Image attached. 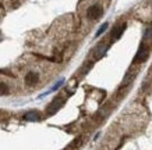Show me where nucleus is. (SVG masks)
Returning <instances> with one entry per match:
<instances>
[{
  "mask_svg": "<svg viewBox=\"0 0 152 150\" xmlns=\"http://www.w3.org/2000/svg\"><path fill=\"white\" fill-rule=\"evenodd\" d=\"M103 14V7L101 4H92L87 9V18L91 21H96Z\"/></svg>",
  "mask_w": 152,
  "mask_h": 150,
  "instance_id": "f257e3e1",
  "label": "nucleus"
},
{
  "mask_svg": "<svg viewBox=\"0 0 152 150\" xmlns=\"http://www.w3.org/2000/svg\"><path fill=\"white\" fill-rule=\"evenodd\" d=\"M149 50H151V46L147 45L145 42H142V43L140 45L138 53H137V56H135V61H138V63L145 61V60L148 59V56H149Z\"/></svg>",
  "mask_w": 152,
  "mask_h": 150,
  "instance_id": "f03ea898",
  "label": "nucleus"
},
{
  "mask_svg": "<svg viewBox=\"0 0 152 150\" xmlns=\"http://www.w3.org/2000/svg\"><path fill=\"white\" fill-rule=\"evenodd\" d=\"M107 47H109V43H105V41L102 42V43H99V45L94 49V60H98V59H101L102 56L105 54V51L107 50Z\"/></svg>",
  "mask_w": 152,
  "mask_h": 150,
  "instance_id": "7ed1b4c3",
  "label": "nucleus"
},
{
  "mask_svg": "<svg viewBox=\"0 0 152 150\" xmlns=\"http://www.w3.org/2000/svg\"><path fill=\"white\" fill-rule=\"evenodd\" d=\"M39 81V75L38 72L35 71H31V72H28L25 77H24V83L27 85V86H34L35 83H38Z\"/></svg>",
  "mask_w": 152,
  "mask_h": 150,
  "instance_id": "20e7f679",
  "label": "nucleus"
},
{
  "mask_svg": "<svg viewBox=\"0 0 152 150\" xmlns=\"http://www.w3.org/2000/svg\"><path fill=\"white\" fill-rule=\"evenodd\" d=\"M126 22H121V24H119V25H116L113 29H112V33H110V38L113 39V41H117L121 35H123V32H124V29H126Z\"/></svg>",
  "mask_w": 152,
  "mask_h": 150,
  "instance_id": "39448f33",
  "label": "nucleus"
},
{
  "mask_svg": "<svg viewBox=\"0 0 152 150\" xmlns=\"http://www.w3.org/2000/svg\"><path fill=\"white\" fill-rule=\"evenodd\" d=\"M63 104V99L61 97H57V99L53 100V103H52L49 107H48V113L49 114H53L55 111H57V110L60 109V106Z\"/></svg>",
  "mask_w": 152,
  "mask_h": 150,
  "instance_id": "423d86ee",
  "label": "nucleus"
},
{
  "mask_svg": "<svg viewBox=\"0 0 152 150\" xmlns=\"http://www.w3.org/2000/svg\"><path fill=\"white\" fill-rule=\"evenodd\" d=\"M39 118H41V115L38 111H29L24 115V120H27V121H39Z\"/></svg>",
  "mask_w": 152,
  "mask_h": 150,
  "instance_id": "0eeeda50",
  "label": "nucleus"
},
{
  "mask_svg": "<svg viewBox=\"0 0 152 150\" xmlns=\"http://www.w3.org/2000/svg\"><path fill=\"white\" fill-rule=\"evenodd\" d=\"M10 93V86L6 83V82L0 81V96H4Z\"/></svg>",
  "mask_w": 152,
  "mask_h": 150,
  "instance_id": "6e6552de",
  "label": "nucleus"
},
{
  "mask_svg": "<svg viewBox=\"0 0 152 150\" xmlns=\"http://www.w3.org/2000/svg\"><path fill=\"white\" fill-rule=\"evenodd\" d=\"M107 27H109V24H107V22H105V24H103V25H102V27L101 28H99V29H98V32H96V35H95V36H101V35H102V33H103V32H105L106 31V29H107Z\"/></svg>",
  "mask_w": 152,
  "mask_h": 150,
  "instance_id": "1a4fd4ad",
  "label": "nucleus"
},
{
  "mask_svg": "<svg viewBox=\"0 0 152 150\" xmlns=\"http://www.w3.org/2000/svg\"><path fill=\"white\" fill-rule=\"evenodd\" d=\"M63 82H64V79H60V81H57V82H56V83H55V86L52 88V91H50V92L56 91V89H59V88L61 86V85H63Z\"/></svg>",
  "mask_w": 152,
  "mask_h": 150,
  "instance_id": "9d476101",
  "label": "nucleus"
}]
</instances>
